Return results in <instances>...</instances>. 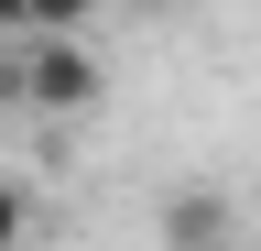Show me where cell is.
Returning a JSON list of instances; mask_svg holds the SVG:
<instances>
[{"label":"cell","mask_w":261,"mask_h":251,"mask_svg":"<svg viewBox=\"0 0 261 251\" xmlns=\"http://www.w3.org/2000/svg\"><path fill=\"white\" fill-rule=\"evenodd\" d=\"M22 240H33V197L0 175V251H22Z\"/></svg>","instance_id":"obj_3"},{"label":"cell","mask_w":261,"mask_h":251,"mask_svg":"<svg viewBox=\"0 0 261 251\" xmlns=\"http://www.w3.org/2000/svg\"><path fill=\"white\" fill-rule=\"evenodd\" d=\"M163 240L174 251H228V208L207 186H185V197H163Z\"/></svg>","instance_id":"obj_2"},{"label":"cell","mask_w":261,"mask_h":251,"mask_svg":"<svg viewBox=\"0 0 261 251\" xmlns=\"http://www.w3.org/2000/svg\"><path fill=\"white\" fill-rule=\"evenodd\" d=\"M11 87H22L33 109H87V99H98V55H87L76 33H33V44L11 55Z\"/></svg>","instance_id":"obj_1"},{"label":"cell","mask_w":261,"mask_h":251,"mask_svg":"<svg viewBox=\"0 0 261 251\" xmlns=\"http://www.w3.org/2000/svg\"><path fill=\"white\" fill-rule=\"evenodd\" d=\"M0 99H22V87H11V55H0Z\"/></svg>","instance_id":"obj_4"}]
</instances>
